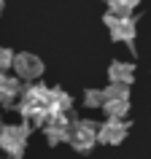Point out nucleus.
I'll return each mask as SVG.
<instances>
[{
  "instance_id": "obj_1",
  "label": "nucleus",
  "mask_w": 151,
  "mask_h": 159,
  "mask_svg": "<svg viewBox=\"0 0 151 159\" xmlns=\"http://www.w3.org/2000/svg\"><path fill=\"white\" fill-rule=\"evenodd\" d=\"M19 111L22 116L35 127H43L49 121V89L41 84H30L22 89V97H19Z\"/></svg>"
},
{
  "instance_id": "obj_2",
  "label": "nucleus",
  "mask_w": 151,
  "mask_h": 159,
  "mask_svg": "<svg viewBox=\"0 0 151 159\" xmlns=\"http://www.w3.org/2000/svg\"><path fill=\"white\" fill-rule=\"evenodd\" d=\"M27 138H30V127L27 124H6L0 127V148L8 157H22L27 148Z\"/></svg>"
},
{
  "instance_id": "obj_3",
  "label": "nucleus",
  "mask_w": 151,
  "mask_h": 159,
  "mask_svg": "<svg viewBox=\"0 0 151 159\" xmlns=\"http://www.w3.org/2000/svg\"><path fill=\"white\" fill-rule=\"evenodd\" d=\"M97 132H100V124H94L92 119H78V121H73V127H70V140L67 143H70L76 151L86 154V151L94 148Z\"/></svg>"
},
{
  "instance_id": "obj_4",
  "label": "nucleus",
  "mask_w": 151,
  "mask_h": 159,
  "mask_svg": "<svg viewBox=\"0 0 151 159\" xmlns=\"http://www.w3.org/2000/svg\"><path fill=\"white\" fill-rule=\"evenodd\" d=\"M70 127H73V121H70L65 113H54V116H49V121H46L41 129H43V135H46L49 146H59V143L70 140Z\"/></svg>"
},
{
  "instance_id": "obj_5",
  "label": "nucleus",
  "mask_w": 151,
  "mask_h": 159,
  "mask_svg": "<svg viewBox=\"0 0 151 159\" xmlns=\"http://www.w3.org/2000/svg\"><path fill=\"white\" fill-rule=\"evenodd\" d=\"M105 27L113 41L119 43H132L135 41V22L132 16H119V14H105Z\"/></svg>"
},
{
  "instance_id": "obj_6",
  "label": "nucleus",
  "mask_w": 151,
  "mask_h": 159,
  "mask_svg": "<svg viewBox=\"0 0 151 159\" xmlns=\"http://www.w3.org/2000/svg\"><path fill=\"white\" fill-rule=\"evenodd\" d=\"M127 121L124 119H108L105 124H100V132H97V143L103 146H119V143L127 138Z\"/></svg>"
},
{
  "instance_id": "obj_7",
  "label": "nucleus",
  "mask_w": 151,
  "mask_h": 159,
  "mask_svg": "<svg viewBox=\"0 0 151 159\" xmlns=\"http://www.w3.org/2000/svg\"><path fill=\"white\" fill-rule=\"evenodd\" d=\"M14 70H16L19 78L35 81V78L43 73V62L35 57V54H27V51H22V54H16V57H14Z\"/></svg>"
},
{
  "instance_id": "obj_8",
  "label": "nucleus",
  "mask_w": 151,
  "mask_h": 159,
  "mask_svg": "<svg viewBox=\"0 0 151 159\" xmlns=\"http://www.w3.org/2000/svg\"><path fill=\"white\" fill-rule=\"evenodd\" d=\"M22 89L25 86L19 84V75L3 73L0 75V105H11L16 97H22Z\"/></svg>"
},
{
  "instance_id": "obj_9",
  "label": "nucleus",
  "mask_w": 151,
  "mask_h": 159,
  "mask_svg": "<svg viewBox=\"0 0 151 159\" xmlns=\"http://www.w3.org/2000/svg\"><path fill=\"white\" fill-rule=\"evenodd\" d=\"M108 78L111 84H132L135 81V65L132 62H113V65L108 67Z\"/></svg>"
},
{
  "instance_id": "obj_10",
  "label": "nucleus",
  "mask_w": 151,
  "mask_h": 159,
  "mask_svg": "<svg viewBox=\"0 0 151 159\" xmlns=\"http://www.w3.org/2000/svg\"><path fill=\"white\" fill-rule=\"evenodd\" d=\"M73 108V97L62 89H49V113H67Z\"/></svg>"
},
{
  "instance_id": "obj_11",
  "label": "nucleus",
  "mask_w": 151,
  "mask_h": 159,
  "mask_svg": "<svg viewBox=\"0 0 151 159\" xmlns=\"http://www.w3.org/2000/svg\"><path fill=\"white\" fill-rule=\"evenodd\" d=\"M103 111L108 119H124L127 111H130V97H113V100L103 102Z\"/></svg>"
},
{
  "instance_id": "obj_12",
  "label": "nucleus",
  "mask_w": 151,
  "mask_h": 159,
  "mask_svg": "<svg viewBox=\"0 0 151 159\" xmlns=\"http://www.w3.org/2000/svg\"><path fill=\"white\" fill-rule=\"evenodd\" d=\"M138 3H140V0H105L108 11L111 14H119V16H130Z\"/></svg>"
},
{
  "instance_id": "obj_13",
  "label": "nucleus",
  "mask_w": 151,
  "mask_h": 159,
  "mask_svg": "<svg viewBox=\"0 0 151 159\" xmlns=\"http://www.w3.org/2000/svg\"><path fill=\"white\" fill-rule=\"evenodd\" d=\"M103 102H105L103 89H86L84 92V108H103Z\"/></svg>"
},
{
  "instance_id": "obj_14",
  "label": "nucleus",
  "mask_w": 151,
  "mask_h": 159,
  "mask_svg": "<svg viewBox=\"0 0 151 159\" xmlns=\"http://www.w3.org/2000/svg\"><path fill=\"white\" fill-rule=\"evenodd\" d=\"M105 92V100H113V97H130V86L127 84H111L103 89Z\"/></svg>"
},
{
  "instance_id": "obj_15",
  "label": "nucleus",
  "mask_w": 151,
  "mask_h": 159,
  "mask_svg": "<svg viewBox=\"0 0 151 159\" xmlns=\"http://www.w3.org/2000/svg\"><path fill=\"white\" fill-rule=\"evenodd\" d=\"M14 51L6 49V46H0V70H8V67H14Z\"/></svg>"
},
{
  "instance_id": "obj_16",
  "label": "nucleus",
  "mask_w": 151,
  "mask_h": 159,
  "mask_svg": "<svg viewBox=\"0 0 151 159\" xmlns=\"http://www.w3.org/2000/svg\"><path fill=\"white\" fill-rule=\"evenodd\" d=\"M0 11H3V0H0Z\"/></svg>"
},
{
  "instance_id": "obj_17",
  "label": "nucleus",
  "mask_w": 151,
  "mask_h": 159,
  "mask_svg": "<svg viewBox=\"0 0 151 159\" xmlns=\"http://www.w3.org/2000/svg\"><path fill=\"white\" fill-rule=\"evenodd\" d=\"M8 159H19V157H8Z\"/></svg>"
}]
</instances>
